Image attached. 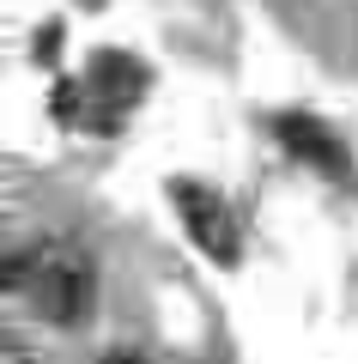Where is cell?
Returning <instances> with one entry per match:
<instances>
[{"mask_svg":"<svg viewBox=\"0 0 358 364\" xmlns=\"http://www.w3.org/2000/svg\"><path fill=\"white\" fill-rule=\"evenodd\" d=\"M6 291L25 304L31 316L55 328H73L91 316L98 298V267L73 237H37V243H19L6 255Z\"/></svg>","mask_w":358,"mask_h":364,"instance_id":"cell-1","label":"cell"},{"mask_svg":"<svg viewBox=\"0 0 358 364\" xmlns=\"http://www.w3.org/2000/svg\"><path fill=\"white\" fill-rule=\"evenodd\" d=\"M177 219L206 261H237V219L225 195H213L206 182H177Z\"/></svg>","mask_w":358,"mask_h":364,"instance_id":"cell-2","label":"cell"},{"mask_svg":"<svg viewBox=\"0 0 358 364\" xmlns=\"http://www.w3.org/2000/svg\"><path fill=\"white\" fill-rule=\"evenodd\" d=\"M273 134H280V146H285L292 158H304L310 170H322V176H334V182H346V176H352L340 134H328L316 116H298V109H292V116H280V122H273Z\"/></svg>","mask_w":358,"mask_h":364,"instance_id":"cell-3","label":"cell"},{"mask_svg":"<svg viewBox=\"0 0 358 364\" xmlns=\"http://www.w3.org/2000/svg\"><path fill=\"white\" fill-rule=\"evenodd\" d=\"M140 67L128 61V55H98L91 61V79H85V104L98 109H128L134 97H140Z\"/></svg>","mask_w":358,"mask_h":364,"instance_id":"cell-4","label":"cell"},{"mask_svg":"<svg viewBox=\"0 0 358 364\" xmlns=\"http://www.w3.org/2000/svg\"><path fill=\"white\" fill-rule=\"evenodd\" d=\"M6 364H31V352L19 346V340H6Z\"/></svg>","mask_w":358,"mask_h":364,"instance_id":"cell-5","label":"cell"},{"mask_svg":"<svg viewBox=\"0 0 358 364\" xmlns=\"http://www.w3.org/2000/svg\"><path fill=\"white\" fill-rule=\"evenodd\" d=\"M103 364H140V358H134V352H110Z\"/></svg>","mask_w":358,"mask_h":364,"instance_id":"cell-6","label":"cell"}]
</instances>
